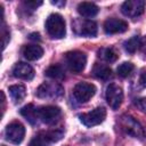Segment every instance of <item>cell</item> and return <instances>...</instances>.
<instances>
[{"mask_svg":"<svg viewBox=\"0 0 146 146\" xmlns=\"http://www.w3.org/2000/svg\"><path fill=\"white\" fill-rule=\"evenodd\" d=\"M46 30L54 39H62L65 35V21L59 14H51L46 21Z\"/></svg>","mask_w":146,"mask_h":146,"instance_id":"cell-1","label":"cell"},{"mask_svg":"<svg viewBox=\"0 0 146 146\" xmlns=\"http://www.w3.org/2000/svg\"><path fill=\"white\" fill-rule=\"evenodd\" d=\"M119 124H120L121 129L127 135H130V136H132L135 138H138V139H144L145 130L141 127V124L137 120H135L132 116H130V115H122L121 119H120Z\"/></svg>","mask_w":146,"mask_h":146,"instance_id":"cell-2","label":"cell"},{"mask_svg":"<svg viewBox=\"0 0 146 146\" xmlns=\"http://www.w3.org/2000/svg\"><path fill=\"white\" fill-rule=\"evenodd\" d=\"M64 136L62 130H49L39 132L30 143L29 146H49L52 143L60 140Z\"/></svg>","mask_w":146,"mask_h":146,"instance_id":"cell-3","label":"cell"},{"mask_svg":"<svg viewBox=\"0 0 146 146\" xmlns=\"http://www.w3.org/2000/svg\"><path fill=\"white\" fill-rule=\"evenodd\" d=\"M65 60L68 66V68L74 73H80L83 71L87 64V57L82 51L73 50L68 51L65 55Z\"/></svg>","mask_w":146,"mask_h":146,"instance_id":"cell-4","label":"cell"},{"mask_svg":"<svg viewBox=\"0 0 146 146\" xmlns=\"http://www.w3.org/2000/svg\"><path fill=\"white\" fill-rule=\"evenodd\" d=\"M80 121L86 125V127H94L97 124H100L105 117H106V110L104 107H97L95 110H92L91 112L88 113H83L81 115H79Z\"/></svg>","mask_w":146,"mask_h":146,"instance_id":"cell-5","label":"cell"},{"mask_svg":"<svg viewBox=\"0 0 146 146\" xmlns=\"http://www.w3.org/2000/svg\"><path fill=\"white\" fill-rule=\"evenodd\" d=\"M96 92V87L88 82H79L73 89V96L79 103H87Z\"/></svg>","mask_w":146,"mask_h":146,"instance_id":"cell-6","label":"cell"},{"mask_svg":"<svg viewBox=\"0 0 146 146\" xmlns=\"http://www.w3.org/2000/svg\"><path fill=\"white\" fill-rule=\"evenodd\" d=\"M6 139L13 144H21L25 136V128L21 122H11L5 130Z\"/></svg>","mask_w":146,"mask_h":146,"instance_id":"cell-7","label":"cell"},{"mask_svg":"<svg viewBox=\"0 0 146 146\" xmlns=\"http://www.w3.org/2000/svg\"><path fill=\"white\" fill-rule=\"evenodd\" d=\"M106 100L111 108L117 110L123 100V91L115 83H111L106 89Z\"/></svg>","mask_w":146,"mask_h":146,"instance_id":"cell-8","label":"cell"},{"mask_svg":"<svg viewBox=\"0 0 146 146\" xmlns=\"http://www.w3.org/2000/svg\"><path fill=\"white\" fill-rule=\"evenodd\" d=\"M145 9V1L144 0H128L123 2L121 7V11L123 15L128 17H138L144 13Z\"/></svg>","mask_w":146,"mask_h":146,"instance_id":"cell-9","label":"cell"},{"mask_svg":"<svg viewBox=\"0 0 146 146\" xmlns=\"http://www.w3.org/2000/svg\"><path fill=\"white\" fill-rule=\"evenodd\" d=\"M73 30L76 34L82 36H95L97 34V24L89 19L75 21L73 23Z\"/></svg>","mask_w":146,"mask_h":146,"instance_id":"cell-10","label":"cell"},{"mask_svg":"<svg viewBox=\"0 0 146 146\" xmlns=\"http://www.w3.org/2000/svg\"><path fill=\"white\" fill-rule=\"evenodd\" d=\"M63 92L64 90L59 84L44 82L38 88L36 96L39 98H56V97L62 96Z\"/></svg>","mask_w":146,"mask_h":146,"instance_id":"cell-11","label":"cell"},{"mask_svg":"<svg viewBox=\"0 0 146 146\" xmlns=\"http://www.w3.org/2000/svg\"><path fill=\"white\" fill-rule=\"evenodd\" d=\"M60 116V108L57 106H41L38 108V119L44 123H52Z\"/></svg>","mask_w":146,"mask_h":146,"instance_id":"cell-12","label":"cell"},{"mask_svg":"<svg viewBox=\"0 0 146 146\" xmlns=\"http://www.w3.org/2000/svg\"><path fill=\"white\" fill-rule=\"evenodd\" d=\"M128 30V23L123 19L119 18H108L104 23V31L107 34H115V33H122Z\"/></svg>","mask_w":146,"mask_h":146,"instance_id":"cell-13","label":"cell"},{"mask_svg":"<svg viewBox=\"0 0 146 146\" xmlns=\"http://www.w3.org/2000/svg\"><path fill=\"white\" fill-rule=\"evenodd\" d=\"M13 75L23 80H32L34 76V70L29 64L19 62L13 67Z\"/></svg>","mask_w":146,"mask_h":146,"instance_id":"cell-14","label":"cell"},{"mask_svg":"<svg viewBox=\"0 0 146 146\" xmlns=\"http://www.w3.org/2000/svg\"><path fill=\"white\" fill-rule=\"evenodd\" d=\"M22 54L27 60H36L42 57L43 49L38 44H27L23 48Z\"/></svg>","mask_w":146,"mask_h":146,"instance_id":"cell-15","label":"cell"},{"mask_svg":"<svg viewBox=\"0 0 146 146\" xmlns=\"http://www.w3.org/2000/svg\"><path fill=\"white\" fill-rule=\"evenodd\" d=\"M98 11H99V8H98V6L97 5H95V3H92V2H81V3H79V6H78V13L81 15V16H83V17H94V16H96L97 14H98Z\"/></svg>","mask_w":146,"mask_h":146,"instance_id":"cell-16","label":"cell"},{"mask_svg":"<svg viewBox=\"0 0 146 146\" xmlns=\"http://www.w3.org/2000/svg\"><path fill=\"white\" fill-rule=\"evenodd\" d=\"M92 74L95 78L100 79V80H108L112 76V70L105 65V64H99L96 63L92 67Z\"/></svg>","mask_w":146,"mask_h":146,"instance_id":"cell-17","label":"cell"},{"mask_svg":"<svg viewBox=\"0 0 146 146\" xmlns=\"http://www.w3.org/2000/svg\"><path fill=\"white\" fill-rule=\"evenodd\" d=\"M9 94L15 103H21L26 96V89L23 84H14L9 87Z\"/></svg>","mask_w":146,"mask_h":146,"instance_id":"cell-18","label":"cell"},{"mask_svg":"<svg viewBox=\"0 0 146 146\" xmlns=\"http://www.w3.org/2000/svg\"><path fill=\"white\" fill-rule=\"evenodd\" d=\"M21 114L32 124H34L38 120V108H35L32 104H29V105L24 106L21 110Z\"/></svg>","mask_w":146,"mask_h":146,"instance_id":"cell-19","label":"cell"},{"mask_svg":"<svg viewBox=\"0 0 146 146\" xmlns=\"http://www.w3.org/2000/svg\"><path fill=\"white\" fill-rule=\"evenodd\" d=\"M46 75L51 78V79H55V80H62L65 76V72L60 65L54 64V65H50L46 70Z\"/></svg>","mask_w":146,"mask_h":146,"instance_id":"cell-20","label":"cell"},{"mask_svg":"<svg viewBox=\"0 0 146 146\" xmlns=\"http://www.w3.org/2000/svg\"><path fill=\"white\" fill-rule=\"evenodd\" d=\"M98 56L108 63H113L119 58V54L114 48H103L98 51Z\"/></svg>","mask_w":146,"mask_h":146,"instance_id":"cell-21","label":"cell"},{"mask_svg":"<svg viewBox=\"0 0 146 146\" xmlns=\"http://www.w3.org/2000/svg\"><path fill=\"white\" fill-rule=\"evenodd\" d=\"M140 44H141L140 38L137 36V35H135V36L130 38L129 40H127V41L124 42V49H125L128 52L133 54V52L140 47Z\"/></svg>","mask_w":146,"mask_h":146,"instance_id":"cell-22","label":"cell"},{"mask_svg":"<svg viewBox=\"0 0 146 146\" xmlns=\"http://www.w3.org/2000/svg\"><path fill=\"white\" fill-rule=\"evenodd\" d=\"M133 68H135L133 64H131V63H129V62H124V63H122L121 65H119L116 72H117V74H119L121 78H127V76H129V75L131 74V72L133 71Z\"/></svg>","mask_w":146,"mask_h":146,"instance_id":"cell-23","label":"cell"},{"mask_svg":"<svg viewBox=\"0 0 146 146\" xmlns=\"http://www.w3.org/2000/svg\"><path fill=\"white\" fill-rule=\"evenodd\" d=\"M10 39V36H9V32L6 30V27L3 26L2 27V48L5 49L6 48V46H7V42H8V40Z\"/></svg>","mask_w":146,"mask_h":146,"instance_id":"cell-24","label":"cell"},{"mask_svg":"<svg viewBox=\"0 0 146 146\" xmlns=\"http://www.w3.org/2000/svg\"><path fill=\"white\" fill-rule=\"evenodd\" d=\"M136 106H137L140 111H143V112L146 113V98H140V99H138V100L136 102Z\"/></svg>","mask_w":146,"mask_h":146,"instance_id":"cell-25","label":"cell"},{"mask_svg":"<svg viewBox=\"0 0 146 146\" xmlns=\"http://www.w3.org/2000/svg\"><path fill=\"white\" fill-rule=\"evenodd\" d=\"M24 5H25L26 7H30L31 9H36L39 6L42 5V2H41V1H25Z\"/></svg>","mask_w":146,"mask_h":146,"instance_id":"cell-26","label":"cell"},{"mask_svg":"<svg viewBox=\"0 0 146 146\" xmlns=\"http://www.w3.org/2000/svg\"><path fill=\"white\" fill-rule=\"evenodd\" d=\"M139 84H140L141 87H145V86H146V70H145V71L141 73V75H140Z\"/></svg>","mask_w":146,"mask_h":146,"instance_id":"cell-27","label":"cell"},{"mask_svg":"<svg viewBox=\"0 0 146 146\" xmlns=\"http://www.w3.org/2000/svg\"><path fill=\"white\" fill-rule=\"evenodd\" d=\"M30 39H32V40H40V34L39 33H31L30 34Z\"/></svg>","mask_w":146,"mask_h":146,"instance_id":"cell-28","label":"cell"},{"mask_svg":"<svg viewBox=\"0 0 146 146\" xmlns=\"http://www.w3.org/2000/svg\"><path fill=\"white\" fill-rule=\"evenodd\" d=\"M140 47H141V50H143V52H144V54H146V38H145V40L141 42Z\"/></svg>","mask_w":146,"mask_h":146,"instance_id":"cell-29","label":"cell"},{"mask_svg":"<svg viewBox=\"0 0 146 146\" xmlns=\"http://www.w3.org/2000/svg\"><path fill=\"white\" fill-rule=\"evenodd\" d=\"M2 146H3V145H2Z\"/></svg>","mask_w":146,"mask_h":146,"instance_id":"cell-30","label":"cell"}]
</instances>
